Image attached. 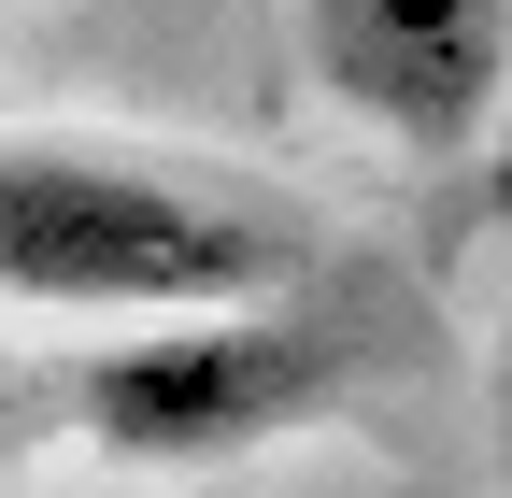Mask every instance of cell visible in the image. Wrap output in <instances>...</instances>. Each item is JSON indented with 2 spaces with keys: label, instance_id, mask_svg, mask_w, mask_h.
Instances as JSON below:
<instances>
[{
  "label": "cell",
  "instance_id": "cell-3",
  "mask_svg": "<svg viewBox=\"0 0 512 498\" xmlns=\"http://www.w3.org/2000/svg\"><path fill=\"white\" fill-rule=\"evenodd\" d=\"M299 57L370 143L470 157L512 114V0H285Z\"/></svg>",
  "mask_w": 512,
  "mask_h": 498
},
{
  "label": "cell",
  "instance_id": "cell-1",
  "mask_svg": "<svg viewBox=\"0 0 512 498\" xmlns=\"http://www.w3.org/2000/svg\"><path fill=\"white\" fill-rule=\"evenodd\" d=\"M313 228L271 185L185 171L143 143H57L0 129V314H100V328H185V314H256L299 299Z\"/></svg>",
  "mask_w": 512,
  "mask_h": 498
},
{
  "label": "cell",
  "instance_id": "cell-5",
  "mask_svg": "<svg viewBox=\"0 0 512 498\" xmlns=\"http://www.w3.org/2000/svg\"><path fill=\"white\" fill-rule=\"evenodd\" d=\"M15 427H29V370L0 356V442H15Z\"/></svg>",
  "mask_w": 512,
  "mask_h": 498
},
{
  "label": "cell",
  "instance_id": "cell-4",
  "mask_svg": "<svg viewBox=\"0 0 512 498\" xmlns=\"http://www.w3.org/2000/svg\"><path fill=\"white\" fill-rule=\"evenodd\" d=\"M484 427H498V470H512V342H498V370H484Z\"/></svg>",
  "mask_w": 512,
  "mask_h": 498
},
{
  "label": "cell",
  "instance_id": "cell-2",
  "mask_svg": "<svg viewBox=\"0 0 512 498\" xmlns=\"http://www.w3.org/2000/svg\"><path fill=\"white\" fill-rule=\"evenodd\" d=\"M370 370V328L342 299H256V314H185V328H114L100 356L57 370V427L114 470H228L342 413Z\"/></svg>",
  "mask_w": 512,
  "mask_h": 498
}]
</instances>
